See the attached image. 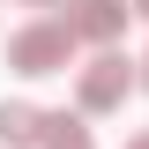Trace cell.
<instances>
[{
	"instance_id": "8992f818",
	"label": "cell",
	"mask_w": 149,
	"mask_h": 149,
	"mask_svg": "<svg viewBox=\"0 0 149 149\" xmlns=\"http://www.w3.org/2000/svg\"><path fill=\"white\" fill-rule=\"evenodd\" d=\"M127 149H149V134H134V142H127Z\"/></svg>"
},
{
	"instance_id": "277c9868",
	"label": "cell",
	"mask_w": 149,
	"mask_h": 149,
	"mask_svg": "<svg viewBox=\"0 0 149 149\" xmlns=\"http://www.w3.org/2000/svg\"><path fill=\"white\" fill-rule=\"evenodd\" d=\"M8 142H45V112L22 97H0V149Z\"/></svg>"
},
{
	"instance_id": "52a82bcc",
	"label": "cell",
	"mask_w": 149,
	"mask_h": 149,
	"mask_svg": "<svg viewBox=\"0 0 149 149\" xmlns=\"http://www.w3.org/2000/svg\"><path fill=\"white\" fill-rule=\"evenodd\" d=\"M134 15H149V0H134Z\"/></svg>"
},
{
	"instance_id": "6da1fadb",
	"label": "cell",
	"mask_w": 149,
	"mask_h": 149,
	"mask_svg": "<svg viewBox=\"0 0 149 149\" xmlns=\"http://www.w3.org/2000/svg\"><path fill=\"white\" fill-rule=\"evenodd\" d=\"M74 45H82V37H74L60 15H45V22H22V30L8 37V67H15V74H30V82H37V74H67Z\"/></svg>"
},
{
	"instance_id": "7a4b0ae2",
	"label": "cell",
	"mask_w": 149,
	"mask_h": 149,
	"mask_svg": "<svg viewBox=\"0 0 149 149\" xmlns=\"http://www.w3.org/2000/svg\"><path fill=\"white\" fill-rule=\"evenodd\" d=\"M127 90H134V67H127L119 52H97L90 67H82V82H74L82 112H119V104H127Z\"/></svg>"
},
{
	"instance_id": "3957f363",
	"label": "cell",
	"mask_w": 149,
	"mask_h": 149,
	"mask_svg": "<svg viewBox=\"0 0 149 149\" xmlns=\"http://www.w3.org/2000/svg\"><path fill=\"white\" fill-rule=\"evenodd\" d=\"M127 15H134L127 0H67V15H60V22H67L74 37H90V45H112V37L127 30Z\"/></svg>"
},
{
	"instance_id": "ba28073f",
	"label": "cell",
	"mask_w": 149,
	"mask_h": 149,
	"mask_svg": "<svg viewBox=\"0 0 149 149\" xmlns=\"http://www.w3.org/2000/svg\"><path fill=\"white\" fill-rule=\"evenodd\" d=\"M142 90H149V60H142Z\"/></svg>"
},
{
	"instance_id": "5b68a950",
	"label": "cell",
	"mask_w": 149,
	"mask_h": 149,
	"mask_svg": "<svg viewBox=\"0 0 149 149\" xmlns=\"http://www.w3.org/2000/svg\"><path fill=\"white\" fill-rule=\"evenodd\" d=\"M37 149H97V142H90V127L74 112H45V142Z\"/></svg>"
}]
</instances>
